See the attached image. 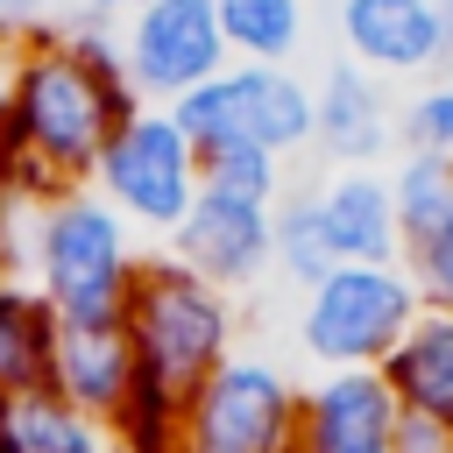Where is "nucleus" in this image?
Segmentation results:
<instances>
[{
  "mask_svg": "<svg viewBox=\"0 0 453 453\" xmlns=\"http://www.w3.org/2000/svg\"><path fill=\"white\" fill-rule=\"evenodd\" d=\"M7 106H14V170L42 177V184H92L113 127L134 113L113 28L64 14L57 35L14 50Z\"/></svg>",
  "mask_w": 453,
  "mask_h": 453,
  "instance_id": "1",
  "label": "nucleus"
},
{
  "mask_svg": "<svg viewBox=\"0 0 453 453\" xmlns=\"http://www.w3.org/2000/svg\"><path fill=\"white\" fill-rule=\"evenodd\" d=\"M142 234L92 191V184H57L35 219L28 248V283L50 304L57 326H120L127 290L142 276Z\"/></svg>",
  "mask_w": 453,
  "mask_h": 453,
  "instance_id": "2",
  "label": "nucleus"
},
{
  "mask_svg": "<svg viewBox=\"0 0 453 453\" xmlns=\"http://www.w3.org/2000/svg\"><path fill=\"white\" fill-rule=\"evenodd\" d=\"M418 311H425V297H418L403 262H340L297 304V354L319 375H333V368H382Z\"/></svg>",
  "mask_w": 453,
  "mask_h": 453,
  "instance_id": "3",
  "label": "nucleus"
},
{
  "mask_svg": "<svg viewBox=\"0 0 453 453\" xmlns=\"http://www.w3.org/2000/svg\"><path fill=\"white\" fill-rule=\"evenodd\" d=\"M170 120L184 127V142L205 149H262L276 163L311 149V78L297 64H226L212 85L184 92L170 106Z\"/></svg>",
  "mask_w": 453,
  "mask_h": 453,
  "instance_id": "4",
  "label": "nucleus"
},
{
  "mask_svg": "<svg viewBox=\"0 0 453 453\" xmlns=\"http://www.w3.org/2000/svg\"><path fill=\"white\" fill-rule=\"evenodd\" d=\"M170 453H297V382L234 347L170 418Z\"/></svg>",
  "mask_w": 453,
  "mask_h": 453,
  "instance_id": "5",
  "label": "nucleus"
},
{
  "mask_svg": "<svg viewBox=\"0 0 453 453\" xmlns=\"http://www.w3.org/2000/svg\"><path fill=\"white\" fill-rule=\"evenodd\" d=\"M92 191L134 234L170 241L184 226V212L198 198V149L184 142V127L170 120V106H134L113 127V142H106V156L92 170Z\"/></svg>",
  "mask_w": 453,
  "mask_h": 453,
  "instance_id": "6",
  "label": "nucleus"
},
{
  "mask_svg": "<svg viewBox=\"0 0 453 453\" xmlns=\"http://www.w3.org/2000/svg\"><path fill=\"white\" fill-rule=\"evenodd\" d=\"M120 42V78L134 106H177L184 92L212 85L234 57L219 42L212 0H142L127 21H113Z\"/></svg>",
  "mask_w": 453,
  "mask_h": 453,
  "instance_id": "7",
  "label": "nucleus"
},
{
  "mask_svg": "<svg viewBox=\"0 0 453 453\" xmlns=\"http://www.w3.org/2000/svg\"><path fill=\"white\" fill-rule=\"evenodd\" d=\"M333 42L382 85H425L453 71V14L439 0H333Z\"/></svg>",
  "mask_w": 453,
  "mask_h": 453,
  "instance_id": "8",
  "label": "nucleus"
},
{
  "mask_svg": "<svg viewBox=\"0 0 453 453\" xmlns=\"http://www.w3.org/2000/svg\"><path fill=\"white\" fill-rule=\"evenodd\" d=\"M269 212H276V205H255V198H226V191H205V184H198V198H191L184 226L163 241V255H170V262H184L191 276H205L212 290L241 297V290H255V283L276 269Z\"/></svg>",
  "mask_w": 453,
  "mask_h": 453,
  "instance_id": "9",
  "label": "nucleus"
},
{
  "mask_svg": "<svg viewBox=\"0 0 453 453\" xmlns=\"http://www.w3.org/2000/svg\"><path fill=\"white\" fill-rule=\"evenodd\" d=\"M311 149L333 170H382L396 149V99L382 78H368L347 57H326L311 78Z\"/></svg>",
  "mask_w": 453,
  "mask_h": 453,
  "instance_id": "10",
  "label": "nucleus"
},
{
  "mask_svg": "<svg viewBox=\"0 0 453 453\" xmlns=\"http://www.w3.org/2000/svg\"><path fill=\"white\" fill-rule=\"evenodd\" d=\"M403 403L382 368H333L297 382V453H389Z\"/></svg>",
  "mask_w": 453,
  "mask_h": 453,
  "instance_id": "11",
  "label": "nucleus"
},
{
  "mask_svg": "<svg viewBox=\"0 0 453 453\" xmlns=\"http://www.w3.org/2000/svg\"><path fill=\"white\" fill-rule=\"evenodd\" d=\"M50 389L64 403H78L92 425H120L134 403V347L120 326H57V354H50Z\"/></svg>",
  "mask_w": 453,
  "mask_h": 453,
  "instance_id": "12",
  "label": "nucleus"
},
{
  "mask_svg": "<svg viewBox=\"0 0 453 453\" xmlns=\"http://www.w3.org/2000/svg\"><path fill=\"white\" fill-rule=\"evenodd\" d=\"M319 198V226L333 262H403V234H396V205H389V177L382 170H326L311 184Z\"/></svg>",
  "mask_w": 453,
  "mask_h": 453,
  "instance_id": "13",
  "label": "nucleus"
},
{
  "mask_svg": "<svg viewBox=\"0 0 453 453\" xmlns=\"http://www.w3.org/2000/svg\"><path fill=\"white\" fill-rule=\"evenodd\" d=\"M382 382H389V396H396L403 411L453 425V311H432V304H425V311L411 319V333L389 347Z\"/></svg>",
  "mask_w": 453,
  "mask_h": 453,
  "instance_id": "14",
  "label": "nucleus"
},
{
  "mask_svg": "<svg viewBox=\"0 0 453 453\" xmlns=\"http://www.w3.org/2000/svg\"><path fill=\"white\" fill-rule=\"evenodd\" d=\"M0 453H120V439L64 403L50 382H35L0 396Z\"/></svg>",
  "mask_w": 453,
  "mask_h": 453,
  "instance_id": "15",
  "label": "nucleus"
},
{
  "mask_svg": "<svg viewBox=\"0 0 453 453\" xmlns=\"http://www.w3.org/2000/svg\"><path fill=\"white\" fill-rule=\"evenodd\" d=\"M219 42L234 64H297L311 42V7L304 0H212Z\"/></svg>",
  "mask_w": 453,
  "mask_h": 453,
  "instance_id": "16",
  "label": "nucleus"
},
{
  "mask_svg": "<svg viewBox=\"0 0 453 453\" xmlns=\"http://www.w3.org/2000/svg\"><path fill=\"white\" fill-rule=\"evenodd\" d=\"M50 354H57L50 304L35 297L28 276H0V396L50 382Z\"/></svg>",
  "mask_w": 453,
  "mask_h": 453,
  "instance_id": "17",
  "label": "nucleus"
},
{
  "mask_svg": "<svg viewBox=\"0 0 453 453\" xmlns=\"http://www.w3.org/2000/svg\"><path fill=\"white\" fill-rule=\"evenodd\" d=\"M382 177H389V205H396L403 248H418L425 234H439V226L453 219V163L396 149V163H382Z\"/></svg>",
  "mask_w": 453,
  "mask_h": 453,
  "instance_id": "18",
  "label": "nucleus"
},
{
  "mask_svg": "<svg viewBox=\"0 0 453 453\" xmlns=\"http://www.w3.org/2000/svg\"><path fill=\"white\" fill-rule=\"evenodd\" d=\"M269 241H276V276H290L297 290H311L326 269H340L333 248H326V226H319V198H311V184H290V191L276 198V212H269Z\"/></svg>",
  "mask_w": 453,
  "mask_h": 453,
  "instance_id": "19",
  "label": "nucleus"
},
{
  "mask_svg": "<svg viewBox=\"0 0 453 453\" xmlns=\"http://www.w3.org/2000/svg\"><path fill=\"white\" fill-rule=\"evenodd\" d=\"M198 184L205 191H226V198H255V205H276L283 191H290V170L276 163V156H262V149H205L198 156Z\"/></svg>",
  "mask_w": 453,
  "mask_h": 453,
  "instance_id": "20",
  "label": "nucleus"
},
{
  "mask_svg": "<svg viewBox=\"0 0 453 453\" xmlns=\"http://www.w3.org/2000/svg\"><path fill=\"white\" fill-rule=\"evenodd\" d=\"M396 149L453 163V71H446V78H425V85L396 106Z\"/></svg>",
  "mask_w": 453,
  "mask_h": 453,
  "instance_id": "21",
  "label": "nucleus"
},
{
  "mask_svg": "<svg viewBox=\"0 0 453 453\" xmlns=\"http://www.w3.org/2000/svg\"><path fill=\"white\" fill-rule=\"evenodd\" d=\"M403 269H411V283L432 311H453V219L439 234H425L418 248H403Z\"/></svg>",
  "mask_w": 453,
  "mask_h": 453,
  "instance_id": "22",
  "label": "nucleus"
},
{
  "mask_svg": "<svg viewBox=\"0 0 453 453\" xmlns=\"http://www.w3.org/2000/svg\"><path fill=\"white\" fill-rule=\"evenodd\" d=\"M64 14H71V0H0V57H14V50H28V42H42V35H57Z\"/></svg>",
  "mask_w": 453,
  "mask_h": 453,
  "instance_id": "23",
  "label": "nucleus"
},
{
  "mask_svg": "<svg viewBox=\"0 0 453 453\" xmlns=\"http://www.w3.org/2000/svg\"><path fill=\"white\" fill-rule=\"evenodd\" d=\"M389 453H453V425L403 411V418H396V446H389Z\"/></svg>",
  "mask_w": 453,
  "mask_h": 453,
  "instance_id": "24",
  "label": "nucleus"
},
{
  "mask_svg": "<svg viewBox=\"0 0 453 453\" xmlns=\"http://www.w3.org/2000/svg\"><path fill=\"white\" fill-rule=\"evenodd\" d=\"M14 170V106H7V57H0V177Z\"/></svg>",
  "mask_w": 453,
  "mask_h": 453,
  "instance_id": "25",
  "label": "nucleus"
},
{
  "mask_svg": "<svg viewBox=\"0 0 453 453\" xmlns=\"http://www.w3.org/2000/svg\"><path fill=\"white\" fill-rule=\"evenodd\" d=\"M134 7H142V0H71V14H85V21H106V28H113V21H127Z\"/></svg>",
  "mask_w": 453,
  "mask_h": 453,
  "instance_id": "26",
  "label": "nucleus"
},
{
  "mask_svg": "<svg viewBox=\"0 0 453 453\" xmlns=\"http://www.w3.org/2000/svg\"><path fill=\"white\" fill-rule=\"evenodd\" d=\"M439 7H446V14H453V0H439Z\"/></svg>",
  "mask_w": 453,
  "mask_h": 453,
  "instance_id": "27",
  "label": "nucleus"
},
{
  "mask_svg": "<svg viewBox=\"0 0 453 453\" xmlns=\"http://www.w3.org/2000/svg\"><path fill=\"white\" fill-rule=\"evenodd\" d=\"M304 7H319V0H304Z\"/></svg>",
  "mask_w": 453,
  "mask_h": 453,
  "instance_id": "28",
  "label": "nucleus"
}]
</instances>
